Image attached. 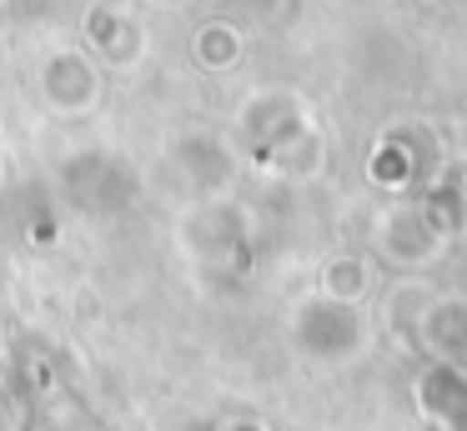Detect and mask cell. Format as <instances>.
<instances>
[{
    "label": "cell",
    "mask_w": 467,
    "mask_h": 431,
    "mask_svg": "<svg viewBox=\"0 0 467 431\" xmlns=\"http://www.w3.org/2000/svg\"><path fill=\"white\" fill-rule=\"evenodd\" d=\"M41 100L56 116H86L101 100V70L81 46H51L41 60Z\"/></svg>",
    "instance_id": "obj_1"
},
{
    "label": "cell",
    "mask_w": 467,
    "mask_h": 431,
    "mask_svg": "<svg viewBox=\"0 0 467 431\" xmlns=\"http://www.w3.org/2000/svg\"><path fill=\"white\" fill-rule=\"evenodd\" d=\"M86 40L96 46V56H101L106 66H136V60L146 56L141 26L126 20L121 10H96V15L86 20Z\"/></svg>",
    "instance_id": "obj_2"
},
{
    "label": "cell",
    "mask_w": 467,
    "mask_h": 431,
    "mask_svg": "<svg viewBox=\"0 0 467 431\" xmlns=\"http://www.w3.org/2000/svg\"><path fill=\"white\" fill-rule=\"evenodd\" d=\"M192 56L202 60V66L222 70V66H232V60L242 56V36H236L232 26H222V20H212V26H202L192 36Z\"/></svg>",
    "instance_id": "obj_3"
},
{
    "label": "cell",
    "mask_w": 467,
    "mask_h": 431,
    "mask_svg": "<svg viewBox=\"0 0 467 431\" xmlns=\"http://www.w3.org/2000/svg\"><path fill=\"white\" fill-rule=\"evenodd\" d=\"M151 5H161V10H182V5H192V0H151Z\"/></svg>",
    "instance_id": "obj_4"
}]
</instances>
